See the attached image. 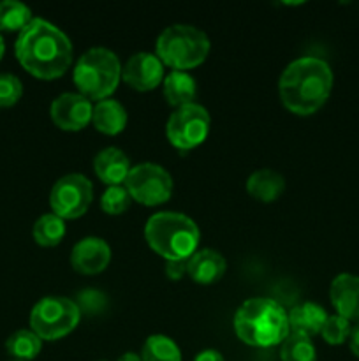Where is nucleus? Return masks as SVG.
<instances>
[{"mask_svg": "<svg viewBox=\"0 0 359 361\" xmlns=\"http://www.w3.org/2000/svg\"><path fill=\"white\" fill-rule=\"evenodd\" d=\"M25 71L41 80L63 76L73 63V42L56 25L34 18L20 32L14 44Z\"/></svg>", "mask_w": 359, "mask_h": 361, "instance_id": "1", "label": "nucleus"}, {"mask_svg": "<svg viewBox=\"0 0 359 361\" xmlns=\"http://www.w3.org/2000/svg\"><path fill=\"white\" fill-rule=\"evenodd\" d=\"M333 71L317 56H301L289 63L278 81V92L285 108L299 116L319 111L333 90Z\"/></svg>", "mask_w": 359, "mask_h": 361, "instance_id": "2", "label": "nucleus"}, {"mask_svg": "<svg viewBox=\"0 0 359 361\" xmlns=\"http://www.w3.org/2000/svg\"><path fill=\"white\" fill-rule=\"evenodd\" d=\"M234 331L252 348H273L291 335L289 314L270 298H250L234 314Z\"/></svg>", "mask_w": 359, "mask_h": 361, "instance_id": "3", "label": "nucleus"}, {"mask_svg": "<svg viewBox=\"0 0 359 361\" xmlns=\"http://www.w3.org/2000/svg\"><path fill=\"white\" fill-rule=\"evenodd\" d=\"M144 238L150 249L165 261H187L197 250L201 233L185 214L160 212L146 221Z\"/></svg>", "mask_w": 359, "mask_h": 361, "instance_id": "4", "label": "nucleus"}, {"mask_svg": "<svg viewBox=\"0 0 359 361\" xmlns=\"http://www.w3.org/2000/svg\"><path fill=\"white\" fill-rule=\"evenodd\" d=\"M73 80L77 94L90 101H104L118 88L122 80V63L111 49L92 48L76 62Z\"/></svg>", "mask_w": 359, "mask_h": 361, "instance_id": "5", "label": "nucleus"}, {"mask_svg": "<svg viewBox=\"0 0 359 361\" xmlns=\"http://www.w3.org/2000/svg\"><path fill=\"white\" fill-rule=\"evenodd\" d=\"M210 37L192 25H171L160 32L155 55L172 71L194 69L208 59Z\"/></svg>", "mask_w": 359, "mask_h": 361, "instance_id": "6", "label": "nucleus"}, {"mask_svg": "<svg viewBox=\"0 0 359 361\" xmlns=\"http://www.w3.org/2000/svg\"><path fill=\"white\" fill-rule=\"evenodd\" d=\"M81 312L74 300L62 296H44L34 305L30 312L32 331L41 341H58L77 326Z\"/></svg>", "mask_w": 359, "mask_h": 361, "instance_id": "7", "label": "nucleus"}, {"mask_svg": "<svg viewBox=\"0 0 359 361\" xmlns=\"http://www.w3.org/2000/svg\"><path fill=\"white\" fill-rule=\"evenodd\" d=\"M210 123L208 109L197 102H192L172 111L165 126V134L172 147L182 152H189L206 141L210 134Z\"/></svg>", "mask_w": 359, "mask_h": 361, "instance_id": "8", "label": "nucleus"}, {"mask_svg": "<svg viewBox=\"0 0 359 361\" xmlns=\"http://www.w3.org/2000/svg\"><path fill=\"white\" fill-rule=\"evenodd\" d=\"M123 185L129 190L132 201H137L144 207H158L165 203L172 194L171 175L162 166L153 162L132 166Z\"/></svg>", "mask_w": 359, "mask_h": 361, "instance_id": "9", "label": "nucleus"}, {"mask_svg": "<svg viewBox=\"0 0 359 361\" xmlns=\"http://www.w3.org/2000/svg\"><path fill=\"white\" fill-rule=\"evenodd\" d=\"M94 201V185L87 176L70 173L56 180L49 192V207L53 214L63 221H74L84 215Z\"/></svg>", "mask_w": 359, "mask_h": 361, "instance_id": "10", "label": "nucleus"}, {"mask_svg": "<svg viewBox=\"0 0 359 361\" xmlns=\"http://www.w3.org/2000/svg\"><path fill=\"white\" fill-rule=\"evenodd\" d=\"M94 104L81 94L67 92L51 102L49 115L53 123L62 130H81L92 123Z\"/></svg>", "mask_w": 359, "mask_h": 361, "instance_id": "11", "label": "nucleus"}, {"mask_svg": "<svg viewBox=\"0 0 359 361\" xmlns=\"http://www.w3.org/2000/svg\"><path fill=\"white\" fill-rule=\"evenodd\" d=\"M122 78L130 88L148 92L164 81V63L155 53L139 51L130 56L122 69Z\"/></svg>", "mask_w": 359, "mask_h": 361, "instance_id": "12", "label": "nucleus"}, {"mask_svg": "<svg viewBox=\"0 0 359 361\" xmlns=\"http://www.w3.org/2000/svg\"><path fill=\"white\" fill-rule=\"evenodd\" d=\"M111 263V247L99 236H87L70 250V264L81 275H97Z\"/></svg>", "mask_w": 359, "mask_h": 361, "instance_id": "13", "label": "nucleus"}, {"mask_svg": "<svg viewBox=\"0 0 359 361\" xmlns=\"http://www.w3.org/2000/svg\"><path fill=\"white\" fill-rule=\"evenodd\" d=\"M331 305L338 316L352 321H359V277L352 274H340L329 286Z\"/></svg>", "mask_w": 359, "mask_h": 361, "instance_id": "14", "label": "nucleus"}, {"mask_svg": "<svg viewBox=\"0 0 359 361\" xmlns=\"http://www.w3.org/2000/svg\"><path fill=\"white\" fill-rule=\"evenodd\" d=\"M227 263L218 254L217 250L203 249L196 250L192 256L187 259V275L192 279L196 284L201 286H210L215 284L218 279L224 277Z\"/></svg>", "mask_w": 359, "mask_h": 361, "instance_id": "15", "label": "nucleus"}, {"mask_svg": "<svg viewBox=\"0 0 359 361\" xmlns=\"http://www.w3.org/2000/svg\"><path fill=\"white\" fill-rule=\"evenodd\" d=\"M130 161L125 155V152L120 148L109 147L99 152L94 159V169L95 175L99 176L101 182L106 185H122L125 183L127 176L130 173Z\"/></svg>", "mask_w": 359, "mask_h": 361, "instance_id": "16", "label": "nucleus"}, {"mask_svg": "<svg viewBox=\"0 0 359 361\" xmlns=\"http://www.w3.org/2000/svg\"><path fill=\"white\" fill-rule=\"evenodd\" d=\"M289 314V328L291 334L305 335L312 338L313 335H319L322 331L324 323L327 319V312L320 305L313 302L296 305Z\"/></svg>", "mask_w": 359, "mask_h": 361, "instance_id": "17", "label": "nucleus"}, {"mask_svg": "<svg viewBox=\"0 0 359 361\" xmlns=\"http://www.w3.org/2000/svg\"><path fill=\"white\" fill-rule=\"evenodd\" d=\"M285 189V180L280 173L275 169L263 168L253 171L246 180V192L257 201L263 203H271L278 200Z\"/></svg>", "mask_w": 359, "mask_h": 361, "instance_id": "18", "label": "nucleus"}, {"mask_svg": "<svg viewBox=\"0 0 359 361\" xmlns=\"http://www.w3.org/2000/svg\"><path fill=\"white\" fill-rule=\"evenodd\" d=\"M92 123L95 129L108 136H116L127 126V109L115 99H104L94 106Z\"/></svg>", "mask_w": 359, "mask_h": 361, "instance_id": "19", "label": "nucleus"}, {"mask_svg": "<svg viewBox=\"0 0 359 361\" xmlns=\"http://www.w3.org/2000/svg\"><path fill=\"white\" fill-rule=\"evenodd\" d=\"M162 87H164L165 101L175 108L192 104L197 95L196 80L185 71H171L162 81Z\"/></svg>", "mask_w": 359, "mask_h": 361, "instance_id": "20", "label": "nucleus"}, {"mask_svg": "<svg viewBox=\"0 0 359 361\" xmlns=\"http://www.w3.org/2000/svg\"><path fill=\"white\" fill-rule=\"evenodd\" d=\"M67 233V226L63 219L55 214H44L35 221L32 235L34 240L42 247H55L63 240Z\"/></svg>", "mask_w": 359, "mask_h": 361, "instance_id": "21", "label": "nucleus"}, {"mask_svg": "<svg viewBox=\"0 0 359 361\" xmlns=\"http://www.w3.org/2000/svg\"><path fill=\"white\" fill-rule=\"evenodd\" d=\"M6 349L16 361L34 360L41 353L42 341L35 331L32 330H18L9 335L6 342Z\"/></svg>", "mask_w": 359, "mask_h": 361, "instance_id": "22", "label": "nucleus"}, {"mask_svg": "<svg viewBox=\"0 0 359 361\" xmlns=\"http://www.w3.org/2000/svg\"><path fill=\"white\" fill-rule=\"evenodd\" d=\"M143 361H182V351L172 338L165 335H151L141 349Z\"/></svg>", "mask_w": 359, "mask_h": 361, "instance_id": "23", "label": "nucleus"}, {"mask_svg": "<svg viewBox=\"0 0 359 361\" xmlns=\"http://www.w3.org/2000/svg\"><path fill=\"white\" fill-rule=\"evenodd\" d=\"M32 18L30 7L18 0H0V32H21Z\"/></svg>", "mask_w": 359, "mask_h": 361, "instance_id": "24", "label": "nucleus"}, {"mask_svg": "<svg viewBox=\"0 0 359 361\" xmlns=\"http://www.w3.org/2000/svg\"><path fill=\"white\" fill-rule=\"evenodd\" d=\"M282 361H317V351L312 338L305 335L291 334L284 342L280 349Z\"/></svg>", "mask_w": 359, "mask_h": 361, "instance_id": "25", "label": "nucleus"}, {"mask_svg": "<svg viewBox=\"0 0 359 361\" xmlns=\"http://www.w3.org/2000/svg\"><path fill=\"white\" fill-rule=\"evenodd\" d=\"M132 197L125 185H111L104 190L101 197V208L109 215H120L129 210Z\"/></svg>", "mask_w": 359, "mask_h": 361, "instance_id": "26", "label": "nucleus"}, {"mask_svg": "<svg viewBox=\"0 0 359 361\" xmlns=\"http://www.w3.org/2000/svg\"><path fill=\"white\" fill-rule=\"evenodd\" d=\"M351 330H352L351 321L338 316V314H334V316H327L320 335H322L324 342H327L329 345H341L344 342L348 341Z\"/></svg>", "mask_w": 359, "mask_h": 361, "instance_id": "27", "label": "nucleus"}, {"mask_svg": "<svg viewBox=\"0 0 359 361\" xmlns=\"http://www.w3.org/2000/svg\"><path fill=\"white\" fill-rule=\"evenodd\" d=\"M74 303L80 309L81 316L87 314V316H95V314H102L108 307V298H106L104 293L97 291V289H83L76 295Z\"/></svg>", "mask_w": 359, "mask_h": 361, "instance_id": "28", "label": "nucleus"}, {"mask_svg": "<svg viewBox=\"0 0 359 361\" xmlns=\"http://www.w3.org/2000/svg\"><path fill=\"white\" fill-rule=\"evenodd\" d=\"M23 85L20 78L11 73H0V108H7L20 101Z\"/></svg>", "mask_w": 359, "mask_h": 361, "instance_id": "29", "label": "nucleus"}, {"mask_svg": "<svg viewBox=\"0 0 359 361\" xmlns=\"http://www.w3.org/2000/svg\"><path fill=\"white\" fill-rule=\"evenodd\" d=\"M165 275L171 281H180L187 275V261H165Z\"/></svg>", "mask_w": 359, "mask_h": 361, "instance_id": "30", "label": "nucleus"}, {"mask_svg": "<svg viewBox=\"0 0 359 361\" xmlns=\"http://www.w3.org/2000/svg\"><path fill=\"white\" fill-rule=\"evenodd\" d=\"M348 348H351L352 355L355 358H359V321H355V324H352L351 335H348Z\"/></svg>", "mask_w": 359, "mask_h": 361, "instance_id": "31", "label": "nucleus"}, {"mask_svg": "<svg viewBox=\"0 0 359 361\" xmlns=\"http://www.w3.org/2000/svg\"><path fill=\"white\" fill-rule=\"evenodd\" d=\"M194 361H225V360L224 356H222L218 351H215V349H204V351H201L199 355L196 356V360Z\"/></svg>", "mask_w": 359, "mask_h": 361, "instance_id": "32", "label": "nucleus"}, {"mask_svg": "<svg viewBox=\"0 0 359 361\" xmlns=\"http://www.w3.org/2000/svg\"><path fill=\"white\" fill-rule=\"evenodd\" d=\"M118 361H143L141 360V355H136V353H125L118 358Z\"/></svg>", "mask_w": 359, "mask_h": 361, "instance_id": "33", "label": "nucleus"}, {"mask_svg": "<svg viewBox=\"0 0 359 361\" xmlns=\"http://www.w3.org/2000/svg\"><path fill=\"white\" fill-rule=\"evenodd\" d=\"M4 51H6V42H4V37H2V34H0V59H2Z\"/></svg>", "mask_w": 359, "mask_h": 361, "instance_id": "34", "label": "nucleus"}, {"mask_svg": "<svg viewBox=\"0 0 359 361\" xmlns=\"http://www.w3.org/2000/svg\"><path fill=\"white\" fill-rule=\"evenodd\" d=\"M14 361H16V360H14Z\"/></svg>", "mask_w": 359, "mask_h": 361, "instance_id": "35", "label": "nucleus"}]
</instances>
